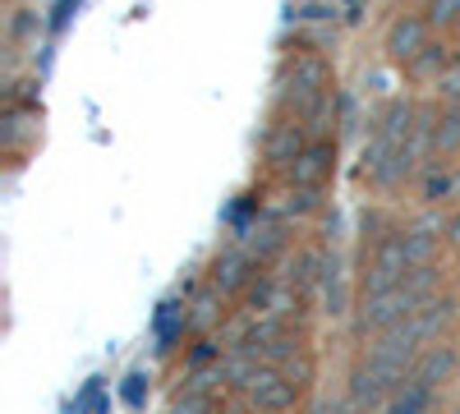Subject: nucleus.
Returning a JSON list of instances; mask_svg holds the SVG:
<instances>
[{"label":"nucleus","instance_id":"f257e3e1","mask_svg":"<svg viewBox=\"0 0 460 414\" xmlns=\"http://www.w3.org/2000/svg\"><path fill=\"white\" fill-rule=\"evenodd\" d=\"M424 350H429V341H424V331L414 327V318H405V322H396L387 331H377L368 341V359L373 364H387V368H401V373H410Z\"/></svg>","mask_w":460,"mask_h":414},{"label":"nucleus","instance_id":"f03ea898","mask_svg":"<svg viewBox=\"0 0 460 414\" xmlns=\"http://www.w3.org/2000/svg\"><path fill=\"white\" fill-rule=\"evenodd\" d=\"M405 378H410V373H401V368H387V364L364 359V364L350 373V405H355L359 414H377L382 405L396 396V387H401Z\"/></svg>","mask_w":460,"mask_h":414},{"label":"nucleus","instance_id":"7ed1b4c3","mask_svg":"<svg viewBox=\"0 0 460 414\" xmlns=\"http://www.w3.org/2000/svg\"><path fill=\"white\" fill-rule=\"evenodd\" d=\"M414 313H419V299L405 286H396V290L364 295V309H359L355 327H359V336H377V331H387V327H396V322H405Z\"/></svg>","mask_w":460,"mask_h":414},{"label":"nucleus","instance_id":"20e7f679","mask_svg":"<svg viewBox=\"0 0 460 414\" xmlns=\"http://www.w3.org/2000/svg\"><path fill=\"white\" fill-rule=\"evenodd\" d=\"M410 249H405V235H387L377 249H373V258H368V272H364V295H377V290H396V286H405V277H410Z\"/></svg>","mask_w":460,"mask_h":414},{"label":"nucleus","instance_id":"39448f33","mask_svg":"<svg viewBox=\"0 0 460 414\" xmlns=\"http://www.w3.org/2000/svg\"><path fill=\"white\" fill-rule=\"evenodd\" d=\"M249 401L258 405V410H272V414H286V410H295V401H299V383L290 378L286 368H258L253 378H249Z\"/></svg>","mask_w":460,"mask_h":414},{"label":"nucleus","instance_id":"423d86ee","mask_svg":"<svg viewBox=\"0 0 460 414\" xmlns=\"http://www.w3.org/2000/svg\"><path fill=\"white\" fill-rule=\"evenodd\" d=\"M429 14H396L392 19V28H387V37H382V51H387V60H396V65H410L419 51L429 47Z\"/></svg>","mask_w":460,"mask_h":414},{"label":"nucleus","instance_id":"0eeeda50","mask_svg":"<svg viewBox=\"0 0 460 414\" xmlns=\"http://www.w3.org/2000/svg\"><path fill=\"white\" fill-rule=\"evenodd\" d=\"M332 171H336V147H332V138H318L295 157V166L286 175H290L295 189H323V184L332 180Z\"/></svg>","mask_w":460,"mask_h":414},{"label":"nucleus","instance_id":"6e6552de","mask_svg":"<svg viewBox=\"0 0 460 414\" xmlns=\"http://www.w3.org/2000/svg\"><path fill=\"white\" fill-rule=\"evenodd\" d=\"M290 79H295V106L304 110L309 101H318L323 92H332V74H327V65H323V56H295V65H290Z\"/></svg>","mask_w":460,"mask_h":414},{"label":"nucleus","instance_id":"1a4fd4ad","mask_svg":"<svg viewBox=\"0 0 460 414\" xmlns=\"http://www.w3.org/2000/svg\"><path fill=\"white\" fill-rule=\"evenodd\" d=\"M304 147H309V143H304V125L299 120H281V125H272V134L262 138V157L272 162V166H286L290 171Z\"/></svg>","mask_w":460,"mask_h":414},{"label":"nucleus","instance_id":"9d476101","mask_svg":"<svg viewBox=\"0 0 460 414\" xmlns=\"http://www.w3.org/2000/svg\"><path fill=\"white\" fill-rule=\"evenodd\" d=\"M460 368V355L456 346H429L424 355H419V364L410 368V378L414 383H424V387H438V383H451V373Z\"/></svg>","mask_w":460,"mask_h":414},{"label":"nucleus","instance_id":"9b49d317","mask_svg":"<svg viewBox=\"0 0 460 414\" xmlns=\"http://www.w3.org/2000/svg\"><path fill=\"white\" fill-rule=\"evenodd\" d=\"M429 401H433V387L405 378V383L396 387V396H392L387 405H382L377 414H429Z\"/></svg>","mask_w":460,"mask_h":414},{"label":"nucleus","instance_id":"f8f14e48","mask_svg":"<svg viewBox=\"0 0 460 414\" xmlns=\"http://www.w3.org/2000/svg\"><path fill=\"white\" fill-rule=\"evenodd\" d=\"M253 253L249 249H230L221 262H217V290H240L249 281V268H253Z\"/></svg>","mask_w":460,"mask_h":414},{"label":"nucleus","instance_id":"ddd939ff","mask_svg":"<svg viewBox=\"0 0 460 414\" xmlns=\"http://www.w3.org/2000/svg\"><path fill=\"white\" fill-rule=\"evenodd\" d=\"M433 153L438 157L460 153V106H447L442 116L433 120Z\"/></svg>","mask_w":460,"mask_h":414},{"label":"nucleus","instance_id":"4468645a","mask_svg":"<svg viewBox=\"0 0 460 414\" xmlns=\"http://www.w3.org/2000/svg\"><path fill=\"white\" fill-rule=\"evenodd\" d=\"M336 110H341V106H336V97H332V92H323L318 101H309V106L299 110V120H304V129L327 134V129H332V120H336Z\"/></svg>","mask_w":460,"mask_h":414},{"label":"nucleus","instance_id":"2eb2a0df","mask_svg":"<svg viewBox=\"0 0 460 414\" xmlns=\"http://www.w3.org/2000/svg\"><path fill=\"white\" fill-rule=\"evenodd\" d=\"M405 69L414 74V79H438V84H442V74H447V47H433V42H429Z\"/></svg>","mask_w":460,"mask_h":414},{"label":"nucleus","instance_id":"dca6fc26","mask_svg":"<svg viewBox=\"0 0 460 414\" xmlns=\"http://www.w3.org/2000/svg\"><path fill=\"white\" fill-rule=\"evenodd\" d=\"M405 249H410V262L419 268V262H433L438 258V235L433 225H410L405 231Z\"/></svg>","mask_w":460,"mask_h":414},{"label":"nucleus","instance_id":"f3484780","mask_svg":"<svg viewBox=\"0 0 460 414\" xmlns=\"http://www.w3.org/2000/svg\"><path fill=\"white\" fill-rule=\"evenodd\" d=\"M405 290L419 299V304H429V299L438 295V262H419V268H410Z\"/></svg>","mask_w":460,"mask_h":414},{"label":"nucleus","instance_id":"a211bd4d","mask_svg":"<svg viewBox=\"0 0 460 414\" xmlns=\"http://www.w3.org/2000/svg\"><path fill=\"white\" fill-rule=\"evenodd\" d=\"M258 235H262V240H249V253H253V258H267V253H277V249L286 244V225H281V221H267Z\"/></svg>","mask_w":460,"mask_h":414},{"label":"nucleus","instance_id":"6ab92c4d","mask_svg":"<svg viewBox=\"0 0 460 414\" xmlns=\"http://www.w3.org/2000/svg\"><path fill=\"white\" fill-rule=\"evenodd\" d=\"M424 14H429L433 28H451V23L460 19V0H429V10H424Z\"/></svg>","mask_w":460,"mask_h":414},{"label":"nucleus","instance_id":"aec40b11","mask_svg":"<svg viewBox=\"0 0 460 414\" xmlns=\"http://www.w3.org/2000/svg\"><path fill=\"white\" fill-rule=\"evenodd\" d=\"M456 184H460V180H451V175H429V180H424V198H429V203H442Z\"/></svg>","mask_w":460,"mask_h":414},{"label":"nucleus","instance_id":"412c9836","mask_svg":"<svg viewBox=\"0 0 460 414\" xmlns=\"http://www.w3.org/2000/svg\"><path fill=\"white\" fill-rule=\"evenodd\" d=\"M32 28H37V14H32V10H19V14H14V37H28Z\"/></svg>","mask_w":460,"mask_h":414},{"label":"nucleus","instance_id":"4be33fe9","mask_svg":"<svg viewBox=\"0 0 460 414\" xmlns=\"http://www.w3.org/2000/svg\"><path fill=\"white\" fill-rule=\"evenodd\" d=\"M125 401H129V405H138V401H143V378H138V373H134L129 387H125Z\"/></svg>","mask_w":460,"mask_h":414},{"label":"nucleus","instance_id":"5701e85b","mask_svg":"<svg viewBox=\"0 0 460 414\" xmlns=\"http://www.w3.org/2000/svg\"><path fill=\"white\" fill-rule=\"evenodd\" d=\"M442 231H447V240L460 249V212H456V216H447V225H442Z\"/></svg>","mask_w":460,"mask_h":414},{"label":"nucleus","instance_id":"b1692460","mask_svg":"<svg viewBox=\"0 0 460 414\" xmlns=\"http://www.w3.org/2000/svg\"><path fill=\"white\" fill-rule=\"evenodd\" d=\"M253 414H258V410H253ZM262 414H272V410H262Z\"/></svg>","mask_w":460,"mask_h":414},{"label":"nucleus","instance_id":"393cba45","mask_svg":"<svg viewBox=\"0 0 460 414\" xmlns=\"http://www.w3.org/2000/svg\"><path fill=\"white\" fill-rule=\"evenodd\" d=\"M208 414H221V410H208Z\"/></svg>","mask_w":460,"mask_h":414},{"label":"nucleus","instance_id":"a878e982","mask_svg":"<svg viewBox=\"0 0 460 414\" xmlns=\"http://www.w3.org/2000/svg\"><path fill=\"white\" fill-rule=\"evenodd\" d=\"M456 304H460V295H456Z\"/></svg>","mask_w":460,"mask_h":414}]
</instances>
